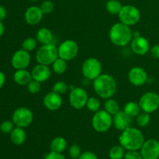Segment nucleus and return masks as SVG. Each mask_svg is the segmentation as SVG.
<instances>
[{"instance_id":"2","label":"nucleus","mask_w":159,"mask_h":159,"mask_svg":"<svg viewBox=\"0 0 159 159\" xmlns=\"http://www.w3.org/2000/svg\"><path fill=\"white\" fill-rule=\"evenodd\" d=\"M120 144L127 151H138L142 147L144 137L138 129L130 127L123 130L119 138Z\"/></svg>"},{"instance_id":"11","label":"nucleus","mask_w":159,"mask_h":159,"mask_svg":"<svg viewBox=\"0 0 159 159\" xmlns=\"http://www.w3.org/2000/svg\"><path fill=\"white\" fill-rule=\"evenodd\" d=\"M89 96L83 88L75 87L71 90L69 94L70 105L76 110H81L86 107Z\"/></svg>"},{"instance_id":"44","label":"nucleus","mask_w":159,"mask_h":159,"mask_svg":"<svg viewBox=\"0 0 159 159\" xmlns=\"http://www.w3.org/2000/svg\"><path fill=\"white\" fill-rule=\"evenodd\" d=\"M30 1H31V2H37V1H39V0H30Z\"/></svg>"},{"instance_id":"39","label":"nucleus","mask_w":159,"mask_h":159,"mask_svg":"<svg viewBox=\"0 0 159 159\" xmlns=\"http://www.w3.org/2000/svg\"><path fill=\"white\" fill-rule=\"evenodd\" d=\"M78 159H99L96 154L92 152H85L81 154Z\"/></svg>"},{"instance_id":"43","label":"nucleus","mask_w":159,"mask_h":159,"mask_svg":"<svg viewBox=\"0 0 159 159\" xmlns=\"http://www.w3.org/2000/svg\"><path fill=\"white\" fill-rule=\"evenodd\" d=\"M4 31H5L4 25H3L2 22L0 21V37L3 35V34H4Z\"/></svg>"},{"instance_id":"8","label":"nucleus","mask_w":159,"mask_h":159,"mask_svg":"<svg viewBox=\"0 0 159 159\" xmlns=\"http://www.w3.org/2000/svg\"><path fill=\"white\" fill-rule=\"evenodd\" d=\"M12 120L16 127L26 128L32 124L34 120V114L27 107H19L12 113Z\"/></svg>"},{"instance_id":"1","label":"nucleus","mask_w":159,"mask_h":159,"mask_svg":"<svg viewBox=\"0 0 159 159\" xmlns=\"http://www.w3.org/2000/svg\"><path fill=\"white\" fill-rule=\"evenodd\" d=\"M93 89L99 97L107 99L113 97L116 93L117 83L112 75L102 74L93 80Z\"/></svg>"},{"instance_id":"37","label":"nucleus","mask_w":159,"mask_h":159,"mask_svg":"<svg viewBox=\"0 0 159 159\" xmlns=\"http://www.w3.org/2000/svg\"><path fill=\"white\" fill-rule=\"evenodd\" d=\"M124 159H144L141 152L138 151H127L124 155Z\"/></svg>"},{"instance_id":"12","label":"nucleus","mask_w":159,"mask_h":159,"mask_svg":"<svg viewBox=\"0 0 159 159\" xmlns=\"http://www.w3.org/2000/svg\"><path fill=\"white\" fill-rule=\"evenodd\" d=\"M140 150L144 159H158L159 141L155 139L147 140L144 141Z\"/></svg>"},{"instance_id":"24","label":"nucleus","mask_w":159,"mask_h":159,"mask_svg":"<svg viewBox=\"0 0 159 159\" xmlns=\"http://www.w3.org/2000/svg\"><path fill=\"white\" fill-rule=\"evenodd\" d=\"M141 109L140 107L139 103L134 102V101H130V102H127L124 109V111L131 118L136 117L141 113Z\"/></svg>"},{"instance_id":"13","label":"nucleus","mask_w":159,"mask_h":159,"mask_svg":"<svg viewBox=\"0 0 159 159\" xmlns=\"http://www.w3.org/2000/svg\"><path fill=\"white\" fill-rule=\"evenodd\" d=\"M30 63V54L23 49L18 50L12 55L11 59L12 66L15 69H26Z\"/></svg>"},{"instance_id":"4","label":"nucleus","mask_w":159,"mask_h":159,"mask_svg":"<svg viewBox=\"0 0 159 159\" xmlns=\"http://www.w3.org/2000/svg\"><path fill=\"white\" fill-rule=\"evenodd\" d=\"M58 51L54 43L43 44L37 50L36 54V60L37 63L41 65H52L54 61L58 58Z\"/></svg>"},{"instance_id":"42","label":"nucleus","mask_w":159,"mask_h":159,"mask_svg":"<svg viewBox=\"0 0 159 159\" xmlns=\"http://www.w3.org/2000/svg\"><path fill=\"white\" fill-rule=\"evenodd\" d=\"M5 82H6V75H5V74L2 71H0V89L2 88Z\"/></svg>"},{"instance_id":"26","label":"nucleus","mask_w":159,"mask_h":159,"mask_svg":"<svg viewBox=\"0 0 159 159\" xmlns=\"http://www.w3.org/2000/svg\"><path fill=\"white\" fill-rule=\"evenodd\" d=\"M104 110L112 116L116 114L117 112L120 110V105L117 101L112 99V98L106 99L105 104H104Z\"/></svg>"},{"instance_id":"34","label":"nucleus","mask_w":159,"mask_h":159,"mask_svg":"<svg viewBox=\"0 0 159 159\" xmlns=\"http://www.w3.org/2000/svg\"><path fill=\"white\" fill-rule=\"evenodd\" d=\"M40 9H41L42 12L43 13V15H44V14L48 15V14L51 13V12L54 11V3L51 1H50V0H45V1H43V2L40 4Z\"/></svg>"},{"instance_id":"36","label":"nucleus","mask_w":159,"mask_h":159,"mask_svg":"<svg viewBox=\"0 0 159 159\" xmlns=\"http://www.w3.org/2000/svg\"><path fill=\"white\" fill-rule=\"evenodd\" d=\"M14 123L12 120H4L0 124V131L3 134H10L14 129Z\"/></svg>"},{"instance_id":"5","label":"nucleus","mask_w":159,"mask_h":159,"mask_svg":"<svg viewBox=\"0 0 159 159\" xmlns=\"http://www.w3.org/2000/svg\"><path fill=\"white\" fill-rule=\"evenodd\" d=\"M113 125V116L105 110L96 112L92 119V126L96 132L105 133Z\"/></svg>"},{"instance_id":"30","label":"nucleus","mask_w":159,"mask_h":159,"mask_svg":"<svg viewBox=\"0 0 159 159\" xmlns=\"http://www.w3.org/2000/svg\"><path fill=\"white\" fill-rule=\"evenodd\" d=\"M37 39H34L33 37H27L22 43V49L28 52L34 51L37 48Z\"/></svg>"},{"instance_id":"25","label":"nucleus","mask_w":159,"mask_h":159,"mask_svg":"<svg viewBox=\"0 0 159 159\" xmlns=\"http://www.w3.org/2000/svg\"><path fill=\"white\" fill-rule=\"evenodd\" d=\"M123 6L122 3L118 0H109L106 3V9L111 15H119Z\"/></svg>"},{"instance_id":"3","label":"nucleus","mask_w":159,"mask_h":159,"mask_svg":"<svg viewBox=\"0 0 159 159\" xmlns=\"http://www.w3.org/2000/svg\"><path fill=\"white\" fill-rule=\"evenodd\" d=\"M109 37L112 43L117 47H125L130 43L133 38V32L130 26L121 22L116 23L109 31Z\"/></svg>"},{"instance_id":"18","label":"nucleus","mask_w":159,"mask_h":159,"mask_svg":"<svg viewBox=\"0 0 159 159\" xmlns=\"http://www.w3.org/2000/svg\"><path fill=\"white\" fill-rule=\"evenodd\" d=\"M43 16L40 6H33L28 8L24 14V19L26 23L30 26H35L40 23Z\"/></svg>"},{"instance_id":"17","label":"nucleus","mask_w":159,"mask_h":159,"mask_svg":"<svg viewBox=\"0 0 159 159\" xmlns=\"http://www.w3.org/2000/svg\"><path fill=\"white\" fill-rule=\"evenodd\" d=\"M131 124L132 118L129 116L124 110H120L113 116V125L116 130H120L121 132L131 127Z\"/></svg>"},{"instance_id":"21","label":"nucleus","mask_w":159,"mask_h":159,"mask_svg":"<svg viewBox=\"0 0 159 159\" xmlns=\"http://www.w3.org/2000/svg\"><path fill=\"white\" fill-rule=\"evenodd\" d=\"M9 138L12 143L15 145H22L25 142L26 138V134L24 130V128L16 127L9 134Z\"/></svg>"},{"instance_id":"14","label":"nucleus","mask_w":159,"mask_h":159,"mask_svg":"<svg viewBox=\"0 0 159 159\" xmlns=\"http://www.w3.org/2000/svg\"><path fill=\"white\" fill-rule=\"evenodd\" d=\"M130 43L132 51L137 55L144 56L150 51L149 41L141 35L133 37Z\"/></svg>"},{"instance_id":"28","label":"nucleus","mask_w":159,"mask_h":159,"mask_svg":"<svg viewBox=\"0 0 159 159\" xmlns=\"http://www.w3.org/2000/svg\"><path fill=\"white\" fill-rule=\"evenodd\" d=\"M125 155V149L123 146L115 145L110 148L109 152V157L110 159H123Z\"/></svg>"},{"instance_id":"29","label":"nucleus","mask_w":159,"mask_h":159,"mask_svg":"<svg viewBox=\"0 0 159 159\" xmlns=\"http://www.w3.org/2000/svg\"><path fill=\"white\" fill-rule=\"evenodd\" d=\"M150 121H151L150 113H146V112L142 111L136 116L137 124L141 127H147V126L150 124Z\"/></svg>"},{"instance_id":"9","label":"nucleus","mask_w":159,"mask_h":159,"mask_svg":"<svg viewBox=\"0 0 159 159\" xmlns=\"http://www.w3.org/2000/svg\"><path fill=\"white\" fill-rule=\"evenodd\" d=\"M138 103L142 111L154 113L159 108V96L154 92H148L141 96Z\"/></svg>"},{"instance_id":"20","label":"nucleus","mask_w":159,"mask_h":159,"mask_svg":"<svg viewBox=\"0 0 159 159\" xmlns=\"http://www.w3.org/2000/svg\"><path fill=\"white\" fill-rule=\"evenodd\" d=\"M14 82L19 85H27L33 79L31 72L26 69L16 70L13 75Z\"/></svg>"},{"instance_id":"32","label":"nucleus","mask_w":159,"mask_h":159,"mask_svg":"<svg viewBox=\"0 0 159 159\" xmlns=\"http://www.w3.org/2000/svg\"><path fill=\"white\" fill-rule=\"evenodd\" d=\"M69 87H68V84L65 82H62V81H58V82H55L53 85L52 91L54 93H57V94H65L67 91L68 90Z\"/></svg>"},{"instance_id":"27","label":"nucleus","mask_w":159,"mask_h":159,"mask_svg":"<svg viewBox=\"0 0 159 159\" xmlns=\"http://www.w3.org/2000/svg\"><path fill=\"white\" fill-rule=\"evenodd\" d=\"M68 65H67V61L58 57L56 59L52 64V69L54 73L57 75H62L66 71Z\"/></svg>"},{"instance_id":"6","label":"nucleus","mask_w":159,"mask_h":159,"mask_svg":"<svg viewBox=\"0 0 159 159\" xmlns=\"http://www.w3.org/2000/svg\"><path fill=\"white\" fill-rule=\"evenodd\" d=\"M102 64L96 57H89L82 65V72L87 80H95L102 75Z\"/></svg>"},{"instance_id":"19","label":"nucleus","mask_w":159,"mask_h":159,"mask_svg":"<svg viewBox=\"0 0 159 159\" xmlns=\"http://www.w3.org/2000/svg\"><path fill=\"white\" fill-rule=\"evenodd\" d=\"M31 75L34 80L40 82H44L51 78V70L48 65L38 64L33 68Z\"/></svg>"},{"instance_id":"7","label":"nucleus","mask_w":159,"mask_h":159,"mask_svg":"<svg viewBox=\"0 0 159 159\" xmlns=\"http://www.w3.org/2000/svg\"><path fill=\"white\" fill-rule=\"evenodd\" d=\"M120 21L129 26H134L141 20V12L136 6L125 5L118 15Z\"/></svg>"},{"instance_id":"31","label":"nucleus","mask_w":159,"mask_h":159,"mask_svg":"<svg viewBox=\"0 0 159 159\" xmlns=\"http://www.w3.org/2000/svg\"><path fill=\"white\" fill-rule=\"evenodd\" d=\"M100 101L98 98L94 97V96L89 97L86 103V107L89 111L94 112V113L99 111V109H100Z\"/></svg>"},{"instance_id":"41","label":"nucleus","mask_w":159,"mask_h":159,"mask_svg":"<svg viewBox=\"0 0 159 159\" xmlns=\"http://www.w3.org/2000/svg\"><path fill=\"white\" fill-rule=\"evenodd\" d=\"M6 8L3 7L2 6H0V21H2L6 17Z\"/></svg>"},{"instance_id":"23","label":"nucleus","mask_w":159,"mask_h":159,"mask_svg":"<svg viewBox=\"0 0 159 159\" xmlns=\"http://www.w3.org/2000/svg\"><path fill=\"white\" fill-rule=\"evenodd\" d=\"M67 146H68V143L65 138L62 137H56L51 141L50 148H51V152L62 153L67 148Z\"/></svg>"},{"instance_id":"33","label":"nucleus","mask_w":159,"mask_h":159,"mask_svg":"<svg viewBox=\"0 0 159 159\" xmlns=\"http://www.w3.org/2000/svg\"><path fill=\"white\" fill-rule=\"evenodd\" d=\"M41 82H37V81L32 79L29 84L27 85V90L31 94H37L40 93L41 89Z\"/></svg>"},{"instance_id":"38","label":"nucleus","mask_w":159,"mask_h":159,"mask_svg":"<svg viewBox=\"0 0 159 159\" xmlns=\"http://www.w3.org/2000/svg\"><path fill=\"white\" fill-rule=\"evenodd\" d=\"M44 159H65V156L61 153H57V152H51L46 155Z\"/></svg>"},{"instance_id":"15","label":"nucleus","mask_w":159,"mask_h":159,"mask_svg":"<svg viewBox=\"0 0 159 159\" xmlns=\"http://www.w3.org/2000/svg\"><path fill=\"white\" fill-rule=\"evenodd\" d=\"M128 80L135 86L144 85L148 80V76L144 68L141 67H134L128 72Z\"/></svg>"},{"instance_id":"40","label":"nucleus","mask_w":159,"mask_h":159,"mask_svg":"<svg viewBox=\"0 0 159 159\" xmlns=\"http://www.w3.org/2000/svg\"><path fill=\"white\" fill-rule=\"evenodd\" d=\"M150 53L154 58L159 59V44H156L151 48Z\"/></svg>"},{"instance_id":"22","label":"nucleus","mask_w":159,"mask_h":159,"mask_svg":"<svg viewBox=\"0 0 159 159\" xmlns=\"http://www.w3.org/2000/svg\"><path fill=\"white\" fill-rule=\"evenodd\" d=\"M36 39L37 42L43 44H48V43H52L54 40V36L52 32L49 29L46 27H42L37 30L36 34Z\"/></svg>"},{"instance_id":"35","label":"nucleus","mask_w":159,"mask_h":159,"mask_svg":"<svg viewBox=\"0 0 159 159\" xmlns=\"http://www.w3.org/2000/svg\"><path fill=\"white\" fill-rule=\"evenodd\" d=\"M68 154H69V156L71 157V158L78 159L82 154L80 146L76 144H71L68 148Z\"/></svg>"},{"instance_id":"16","label":"nucleus","mask_w":159,"mask_h":159,"mask_svg":"<svg viewBox=\"0 0 159 159\" xmlns=\"http://www.w3.org/2000/svg\"><path fill=\"white\" fill-rule=\"evenodd\" d=\"M63 100L60 94L51 92L47 93L43 99V104L45 108L51 111H56L61 107Z\"/></svg>"},{"instance_id":"10","label":"nucleus","mask_w":159,"mask_h":159,"mask_svg":"<svg viewBox=\"0 0 159 159\" xmlns=\"http://www.w3.org/2000/svg\"><path fill=\"white\" fill-rule=\"evenodd\" d=\"M58 57L64 60L71 61L79 54V48L78 43L73 40H66L62 42L57 48Z\"/></svg>"}]
</instances>
